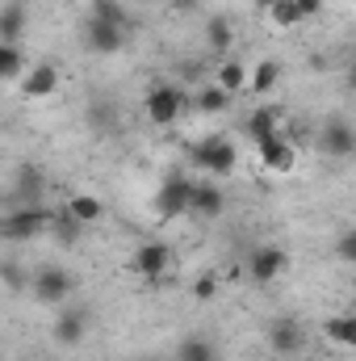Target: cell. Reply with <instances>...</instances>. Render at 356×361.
Returning <instances> with one entry per match:
<instances>
[{"label":"cell","mask_w":356,"mask_h":361,"mask_svg":"<svg viewBox=\"0 0 356 361\" xmlns=\"http://www.w3.org/2000/svg\"><path fill=\"white\" fill-rule=\"evenodd\" d=\"M281 126V109H252V118H248V135L252 139H260L268 130H276Z\"/></svg>","instance_id":"obj_26"},{"label":"cell","mask_w":356,"mask_h":361,"mask_svg":"<svg viewBox=\"0 0 356 361\" xmlns=\"http://www.w3.org/2000/svg\"><path fill=\"white\" fill-rule=\"evenodd\" d=\"M256 156L265 160L268 173H289V169L298 164V147H293V139H289L281 126L256 139Z\"/></svg>","instance_id":"obj_4"},{"label":"cell","mask_w":356,"mask_h":361,"mask_svg":"<svg viewBox=\"0 0 356 361\" xmlns=\"http://www.w3.org/2000/svg\"><path fill=\"white\" fill-rule=\"evenodd\" d=\"M30 290H34V298H38V302L59 307V302L76 290V277L63 269V265H42L38 273H30Z\"/></svg>","instance_id":"obj_2"},{"label":"cell","mask_w":356,"mask_h":361,"mask_svg":"<svg viewBox=\"0 0 356 361\" xmlns=\"http://www.w3.org/2000/svg\"><path fill=\"white\" fill-rule=\"evenodd\" d=\"M184 109H189V97H184L177 85H155V89L147 92V118H151L155 126H172V122H180Z\"/></svg>","instance_id":"obj_6"},{"label":"cell","mask_w":356,"mask_h":361,"mask_svg":"<svg viewBox=\"0 0 356 361\" xmlns=\"http://www.w3.org/2000/svg\"><path fill=\"white\" fill-rule=\"evenodd\" d=\"M319 147H323V156H331V160H348L356 152V130L344 118H331V122H323V130H319Z\"/></svg>","instance_id":"obj_10"},{"label":"cell","mask_w":356,"mask_h":361,"mask_svg":"<svg viewBox=\"0 0 356 361\" xmlns=\"http://www.w3.org/2000/svg\"><path fill=\"white\" fill-rule=\"evenodd\" d=\"M268 349L276 357H298L306 349V328L298 324V315H276L268 324Z\"/></svg>","instance_id":"obj_8"},{"label":"cell","mask_w":356,"mask_h":361,"mask_svg":"<svg viewBox=\"0 0 356 361\" xmlns=\"http://www.w3.org/2000/svg\"><path fill=\"white\" fill-rule=\"evenodd\" d=\"M189 164L197 173H205V177H231L235 164H239V147L231 139H222V135H210V139L189 147Z\"/></svg>","instance_id":"obj_1"},{"label":"cell","mask_w":356,"mask_h":361,"mask_svg":"<svg viewBox=\"0 0 356 361\" xmlns=\"http://www.w3.org/2000/svg\"><path fill=\"white\" fill-rule=\"evenodd\" d=\"M214 85L227 92V97H239V92L248 89V68L239 59H222L218 72H214Z\"/></svg>","instance_id":"obj_17"},{"label":"cell","mask_w":356,"mask_h":361,"mask_svg":"<svg viewBox=\"0 0 356 361\" xmlns=\"http://www.w3.org/2000/svg\"><path fill=\"white\" fill-rule=\"evenodd\" d=\"M63 210H68L76 223H84V227H89V223H96V219L105 214V202H101V197H92V193H76V197H68V206H63Z\"/></svg>","instance_id":"obj_20"},{"label":"cell","mask_w":356,"mask_h":361,"mask_svg":"<svg viewBox=\"0 0 356 361\" xmlns=\"http://www.w3.org/2000/svg\"><path fill=\"white\" fill-rule=\"evenodd\" d=\"M227 105H231V97L218 89V85H210V89L197 92V109H201V114H222Z\"/></svg>","instance_id":"obj_27"},{"label":"cell","mask_w":356,"mask_h":361,"mask_svg":"<svg viewBox=\"0 0 356 361\" xmlns=\"http://www.w3.org/2000/svg\"><path fill=\"white\" fill-rule=\"evenodd\" d=\"M84 336H89V311H63V315H55V324H51V341L55 345L72 349Z\"/></svg>","instance_id":"obj_12"},{"label":"cell","mask_w":356,"mask_h":361,"mask_svg":"<svg viewBox=\"0 0 356 361\" xmlns=\"http://www.w3.org/2000/svg\"><path fill=\"white\" fill-rule=\"evenodd\" d=\"M139 361H160V357H139Z\"/></svg>","instance_id":"obj_35"},{"label":"cell","mask_w":356,"mask_h":361,"mask_svg":"<svg viewBox=\"0 0 356 361\" xmlns=\"http://www.w3.org/2000/svg\"><path fill=\"white\" fill-rule=\"evenodd\" d=\"M177 361H218V345L205 336H189V341H180Z\"/></svg>","instance_id":"obj_24"},{"label":"cell","mask_w":356,"mask_h":361,"mask_svg":"<svg viewBox=\"0 0 356 361\" xmlns=\"http://www.w3.org/2000/svg\"><path fill=\"white\" fill-rule=\"evenodd\" d=\"M265 13H268V21H272V25H281V30L302 25V13H298V4H293V0H272Z\"/></svg>","instance_id":"obj_25"},{"label":"cell","mask_w":356,"mask_h":361,"mask_svg":"<svg viewBox=\"0 0 356 361\" xmlns=\"http://www.w3.org/2000/svg\"><path fill=\"white\" fill-rule=\"evenodd\" d=\"M89 122L96 126V130H109V126H113V105H109V101L89 105Z\"/></svg>","instance_id":"obj_28"},{"label":"cell","mask_w":356,"mask_h":361,"mask_svg":"<svg viewBox=\"0 0 356 361\" xmlns=\"http://www.w3.org/2000/svg\"><path fill=\"white\" fill-rule=\"evenodd\" d=\"M227 210V193L218 189V185H210V180H197L193 185V197H189V214H197V219H218Z\"/></svg>","instance_id":"obj_14"},{"label":"cell","mask_w":356,"mask_h":361,"mask_svg":"<svg viewBox=\"0 0 356 361\" xmlns=\"http://www.w3.org/2000/svg\"><path fill=\"white\" fill-rule=\"evenodd\" d=\"M59 89V68L55 63H34L30 72H21V92L30 101H42V97H55Z\"/></svg>","instance_id":"obj_13"},{"label":"cell","mask_w":356,"mask_h":361,"mask_svg":"<svg viewBox=\"0 0 356 361\" xmlns=\"http://www.w3.org/2000/svg\"><path fill=\"white\" fill-rule=\"evenodd\" d=\"M42 227H51V210L42 206H21L13 214H0V240H30Z\"/></svg>","instance_id":"obj_7"},{"label":"cell","mask_w":356,"mask_h":361,"mask_svg":"<svg viewBox=\"0 0 356 361\" xmlns=\"http://www.w3.org/2000/svg\"><path fill=\"white\" fill-rule=\"evenodd\" d=\"M256 4H260V8H268V4H272V0H256Z\"/></svg>","instance_id":"obj_34"},{"label":"cell","mask_w":356,"mask_h":361,"mask_svg":"<svg viewBox=\"0 0 356 361\" xmlns=\"http://www.w3.org/2000/svg\"><path fill=\"white\" fill-rule=\"evenodd\" d=\"M205 47H210V51H218V55L235 47V25H231V17L214 13V17L205 21Z\"/></svg>","instance_id":"obj_18"},{"label":"cell","mask_w":356,"mask_h":361,"mask_svg":"<svg viewBox=\"0 0 356 361\" xmlns=\"http://www.w3.org/2000/svg\"><path fill=\"white\" fill-rule=\"evenodd\" d=\"M276 80H281V63H276V59H260V63L248 72V89L252 92H272Z\"/></svg>","instance_id":"obj_22"},{"label":"cell","mask_w":356,"mask_h":361,"mask_svg":"<svg viewBox=\"0 0 356 361\" xmlns=\"http://www.w3.org/2000/svg\"><path fill=\"white\" fill-rule=\"evenodd\" d=\"M218 286H222V281H218V273H201V277L193 281V294H197V298H214V294H218Z\"/></svg>","instance_id":"obj_29"},{"label":"cell","mask_w":356,"mask_h":361,"mask_svg":"<svg viewBox=\"0 0 356 361\" xmlns=\"http://www.w3.org/2000/svg\"><path fill=\"white\" fill-rule=\"evenodd\" d=\"M293 4H298V13H302V21H306V17H314V13L323 8V0H293Z\"/></svg>","instance_id":"obj_32"},{"label":"cell","mask_w":356,"mask_h":361,"mask_svg":"<svg viewBox=\"0 0 356 361\" xmlns=\"http://www.w3.org/2000/svg\"><path fill=\"white\" fill-rule=\"evenodd\" d=\"M25 72V47L21 42H0V85L17 80Z\"/></svg>","instance_id":"obj_21"},{"label":"cell","mask_w":356,"mask_h":361,"mask_svg":"<svg viewBox=\"0 0 356 361\" xmlns=\"http://www.w3.org/2000/svg\"><path fill=\"white\" fill-rule=\"evenodd\" d=\"M336 252H340V261H356V235H352V231H344V235H340Z\"/></svg>","instance_id":"obj_31"},{"label":"cell","mask_w":356,"mask_h":361,"mask_svg":"<svg viewBox=\"0 0 356 361\" xmlns=\"http://www.w3.org/2000/svg\"><path fill=\"white\" fill-rule=\"evenodd\" d=\"M193 185H197V180H189L184 173H168L164 185L155 189V214H160V219H180V214H189Z\"/></svg>","instance_id":"obj_3"},{"label":"cell","mask_w":356,"mask_h":361,"mask_svg":"<svg viewBox=\"0 0 356 361\" xmlns=\"http://www.w3.org/2000/svg\"><path fill=\"white\" fill-rule=\"evenodd\" d=\"M25 25H30V13L21 0H8L0 8V42H21L25 38Z\"/></svg>","instance_id":"obj_15"},{"label":"cell","mask_w":356,"mask_h":361,"mask_svg":"<svg viewBox=\"0 0 356 361\" xmlns=\"http://www.w3.org/2000/svg\"><path fill=\"white\" fill-rule=\"evenodd\" d=\"M84 42H89L92 55H117V51H126V30L89 17V21H84Z\"/></svg>","instance_id":"obj_11"},{"label":"cell","mask_w":356,"mask_h":361,"mask_svg":"<svg viewBox=\"0 0 356 361\" xmlns=\"http://www.w3.org/2000/svg\"><path fill=\"white\" fill-rule=\"evenodd\" d=\"M13 189H17L21 206H34V202L42 197V189H46V177H42V169H34V164H21V169L13 173Z\"/></svg>","instance_id":"obj_16"},{"label":"cell","mask_w":356,"mask_h":361,"mask_svg":"<svg viewBox=\"0 0 356 361\" xmlns=\"http://www.w3.org/2000/svg\"><path fill=\"white\" fill-rule=\"evenodd\" d=\"M89 17L130 30V13H126V4H122V0H92V4H89Z\"/></svg>","instance_id":"obj_23"},{"label":"cell","mask_w":356,"mask_h":361,"mask_svg":"<svg viewBox=\"0 0 356 361\" xmlns=\"http://www.w3.org/2000/svg\"><path fill=\"white\" fill-rule=\"evenodd\" d=\"M201 0H172V8H197Z\"/></svg>","instance_id":"obj_33"},{"label":"cell","mask_w":356,"mask_h":361,"mask_svg":"<svg viewBox=\"0 0 356 361\" xmlns=\"http://www.w3.org/2000/svg\"><path fill=\"white\" fill-rule=\"evenodd\" d=\"M0 277L13 286V290H21V286H30V273H21L17 265H0Z\"/></svg>","instance_id":"obj_30"},{"label":"cell","mask_w":356,"mask_h":361,"mask_svg":"<svg viewBox=\"0 0 356 361\" xmlns=\"http://www.w3.org/2000/svg\"><path fill=\"white\" fill-rule=\"evenodd\" d=\"M130 269L139 273L143 281H164L168 269H172V248H168V244H160V240H147V244H139V248H134Z\"/></svg>","instance_id":"obj_5"},{"label":"cell","mask_w":356,"mask_h":361,"mask_svg":"<svg viewBox=\"0 0 356 361\" xmlns=\"http://www.w3.org/2000/svg\"><path fill=\"white\" fill-rule=\"evenodd\" d=\"M323 336L331 341V345H340V349H352L356 345V319L344 311V315H331L327 324H323Z\"/></svg>","instance_id":"obj_19"},{"label":"cell","mask_w":356,"mask_h":361,"mask_svg":"<svg viewBox=\"0 0 356 361\" xmlns=\"http://www.w3.org/2000/svg\"><path fill=\"white\" fill-rule=\"evenodd\" d=\"M289 269V252L285 248H276V244H260V248H252V257H248V273H252V281H276L281 273Z\"/></svg>","instance_id":"obj_9"}]
</instances>
